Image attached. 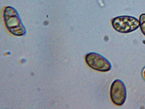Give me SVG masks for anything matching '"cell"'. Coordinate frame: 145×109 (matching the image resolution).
Listing matches in <instances>:
<instances>
[{
  "instance_id": "obj_1",
  "label": "cell",
  "mask_w": 145,
  "mask_h": 109,
  "mask_svg": "<svg viewBox=\"0 0 145 109\" xmlns=\"http://www.w3.org/2000/svg\"><path fill=\"white\" fill-rule=\"evenodd\" d=\"M112 26L118 32L127 33L132 32L140 26L139 21L136 18L129 16H117L112 19Z\"/></svg>"
},
{
  "instance_id": "obj_2",
  "label": "cell",
  "mask_w": 145,
  "mask_h": 109,
  "mask_svg": "<svg viewBox=\"0 0 145 109\" xmlns=\"http://www.w3.org/2000/svg\"><path fill=\"white\" fill-rule=\"evenodd\" d=\"M85 60L87 64L92 69L101 72H107L112 67L110 62L102 55L95 52L86 55Z\"/></svg>"
},
{
  "instance_id": "obj_3",
  "label": "cell",
  "mask_w": 145,
  "mask_h": 109,
  "mask_svg": "<svg viewBox=\"0 0 145 109\" xmlns=\"http://www.w3.org/2000/svg\"><path fill=\"white\" fill-rule=\"evenodd\" d=\"M126 90L124 83L117 79L112 83L110 88V96L112 102L120 106L125 102L126 98Z\"/></svg>"
},
{
  "instance_id": "obj_4",
  "label": "cell",
  "mask_w": 145,
  "mask_h": 109,
  "mask_svg": "<svg viewBox=\"0 0 145 109\" xmlns=\"http://www.w3.org/2000/svg\"><path fill=\"white\" fill-rule=\"evenodd\" d=\"M6 8L9 12L7 8ZM10 12H9V14L5 9L7 14H6L7 16H5V19L12 20H5L7 27L11 32L14 34L18 35L22 34L24 32V28L23 27V25L22 24L18 14L14 8L12 7V12H11V7H10Z\"/></svg>"
},
{
  "instance_id": "obj_5",
  "label": "cell",
  "mask_w": 145,
  "mask_h": 109,
  "mask_svg": "<svg viewBox=\"0 0 145 109\" xmlns=\"http://www.w3.org/2000/svg\"><path fill=\"white\" fill-rule=\"evenodd\" d=\"M139 22L141 31L145 36V13L140 15L139 17Z\"/></svg>"
},
{
  "instance_id": "obj_6",
  "label": "cell",
  "mask_w": 145,
  "mask_h": 109,
  "mask_svg": "<svg viewBox=\"0 0 145 109\" xmlns=\"http://www.w3.org/2000/svg\"><path fill=\"white\" fill-rule=\"evenodd\" d=\"M142 76L145 80V67L143 69L142 72Z\"/></svg>"
}]
</instances>
